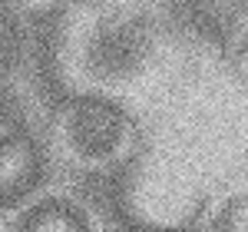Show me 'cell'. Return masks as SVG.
<instances>
[{
	"instance_id": "1",
	"label": "cell",
	"mask_w": 248,
	"mask_h": 232,
	"mask_svg": "<svg viewBox=\"0 0 248 232\" xmlns=\"http://www.w3.org/2000/svg\"><path fill=\"white\" fill-rule=\"evenodd\" d=\"M43 176V156L23 133L0 136V206H14L37 189Z\"/></svg>"
},
{
	"instance_id": "2",
	"label": "cell",
	"mask_w": 248,
	"mask_h": 232,
	"mask_svg": "<svg viewBox=\"0 0 248 232\" xmlns=\"http://www.w3.org/2000/svg\"><path fill=\"white\" fill-rule=\"evenodd\" d=\"M119 133H123L119 116L109 106H103V103H79L70 113V123H66L70 146L77 153L90 156V159L113 153L116 143H119Z\"/></svg>"
},
{
	"instance_id": "6",
	"label": "cell",
	"mask_w": 248,
	"mask_h": 232,
	"mask_svg": "<svg viewBox=\"0 0 248 232\" xmlns=\"http://www.w3.org/2000/svg\"><path fill=\"white\" fill-rule=\"evenodd\" d=\"M235 70H238V77L248 83V40L235 50Z\"/></svg>"
},
{
	"instance_id": "3",
	"label": "cell",
	"mask_w": 248,
	"mask_h": 232,
	"mask_svg": "<svg viewBox=\"0 0 248 232\" xmlns=\"http://www.w3.org/2000/svg\"><path fill=\"white\" fill-rule=\"evenodd\" d=\"M17 232H90V222L73 202L46 199L20 215Z\"/></svg>"
},
{
	"instance_id": "5",
	"label": "cell",
	"mask_w": 248,
	"mask_h": 232,
	"mask_svg": "<svg viewBox=\"0 0 248 232\" xmlns=\"http://www.w3.org/2000/svg\"><path fill=\"white\" fill-rule=\"evenodd\" d=\"M14 50H17V27L7 14H0V63L14 57Z\"/></svg>"
},
{
	"instance_id": "4",
	"label": "cell",
	"mask_w": 248,
	"mask_h": 232,
	"mask_svg": "<svg viewBox=\"0 0 248 232\" xmlns=\"http://www.w3.org/2000/svg\"><path fill=\"white\" fill-rule=\"evenodd\" d=\"M212 232H248V193L225 202V209L218 213Z\"/></svg>"
}]
</instances>
